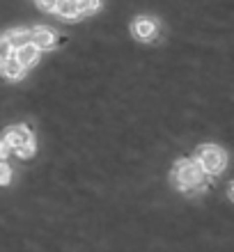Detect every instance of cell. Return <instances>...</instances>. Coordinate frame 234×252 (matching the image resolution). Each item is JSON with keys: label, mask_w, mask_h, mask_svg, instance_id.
Masks as SVG:
<instances>
[{"label": "cell", "mask_w": 234, "mask_h": 252, "mask_svg": "<svg viewBox=\"0 0 234 252\" xmlns=\"http://www.w3.org/2000/svg\"><path fill=\"white\" fill-rule=\"evenodd\" d=\"M101 2H97V0H90V2H80L78 0V14H94L99 12Z\"/></svg>", "instance_id": "cell-11"}, {"label": "cell", "mask_w": 234, "mask_h": 252, "mask_svg": "<svg viewBox=\"0 0 234 252\" xmlns=\"http://www.w3.org/2000/svg\"><path fill=\"white\" fill-rule=\"evenodd\" d=\"M0 71H2V76H5L7 80H21L23 78V66L14 60V58H9V60L2 62V64H0Z\"/></svg>", "instance_id": "cell-9"}, {"label": "cell", "mask_w": 234, "mask_h": 252, "mask_svg": "<svg viewBox=\"0 0 234 252\" xmlns=\"http://www.w3.org/2000/svg\"><path fill=\"white\" fill-rule=\"evenodd\" d=\"M5 39L12 44V48H21V46H26V44H30V30L28 28H12L5 34Z\"/></svg>", "instance_id": "cell-8"}, {"label": "cell", "mask_w": 234, "mask_h": 252, "mask_svg": "<svg viewBox=\"0 0 234 252\" xmlns=\"http://www.w3.org/2000/svg\"><path fill=\"white\" fill-rule=\"evenodd\" d=\"M9 152H12V149H9V147H7L5 142L0 140V163H5V158L9 156Z\"/></svg>", "instance_id": "cell-15"}, {"label": "cell", "mask_w": 234, "mask_h": 252, "mask_svg": "<svg viewBox=\"0 0 234 252\" xmlns=\"http://www.w3.org/2000/svg\"><path fill=\"white\" fill-rule=\"evenodd\" d=\"M55 39H58V34L51 30V28H44V26H37L30 30V44H33L37 51H48V48L55 46Z\"/></svg>", "instance_id": "cell-4"}, {"label": "cell", "mask_w": 234, "mask_h": 252, "mask_svg": "<svg viewBox=\"0 0 234 252\" xmlns=\"http://www.w3.org/2000/svg\"><path fill=\"white\" fill-rule=\"evenodd\" d=\"M195 163L200 165V170L204 172V177H207V174H221L223 167H225V163H228V154L216 145H202L200 149H198V158H195Z\"/></svg>", "instance_id": "cell-2"}, {"label": "cell", "mask_w": 234, "mask_h": 252, "mask_svg": "<svg viewBox=\"0 0 234 252\" xmlns=\"http://www.w3.org/2000/svg\"><path fill=\"white\" fill-rule=\"evenodd\" d=\"M9 179H12V167L7 163H0V186L9 184Z\"/></svg>", "instance_id": "cell-13"}, {"label": "cell", "mask_w": 234, "mask_h": 252, "mask_svg": "<svg viewBox=\"0 0 234 252\" xmlns=\"http://www.w3.org/2000/svg\"><path fill=\"white\" fill-rule=\"evenodd\" d=\"M172 184L179 190L188 192V195H195L204 188V172L200 170V165L191 158H181L174 163L172 170Z\"/></svg>", "instance_id": "cell-1"}, {"label": "cell", "mask_w": 234, "mask_h": 252, "mask_svg": "<svg viewBox=\"0 0 234 252\" xmlns=\"http://www.w3.org/2000/svg\"><path fill=\"white\" fill-rule=\"evenodd\" d=\"M131 32H134L135 39H140V41L154 39V34H156V21L152 19V16H138V19L131 23Z\"/></svg>", "instance_id": "cell-5"}, {"label": "cell", "mask_w": 234, "mask_h": 252, "mask_svg": "<svg viewBox=\"0 0 234 252\" xmlns=\"http://www.w3.org/2000/svg\"><path fill=\"white\" fill-rule=\"evenodd\" d=\"M55 14L58 16H62V19H69L74 21L78 19V0H58L55 2Z\"/></svg>", "instance_id": "cell-7"}, {"label": "cell", "mask_w": 234, "mask_h": 252, "mask_svg": "<svg viewBox=\"0 0 234 252\" xmlns=\"http://www.w3.org/2000/svg\"><path fill=\"white\" fill-rule=\"evenodd\" d=\"M14 154H16L19 158H33V156H34V142H28V145L19 147V149H14Z\"/></svg>", "instance_id": "cell-12"}, {"label": "cell", "mask_w": 234, "mask_h": 252, "mask_svg": "<svg viewBox=\"0 0 234 252\" xmlns=\"http://www.w3.org/2000/svg\"><path fill=\"white\" fill-rule=\"evenodd\" d=\"M2 142H5L9 149H19V147L28 145V142H34V138H33L30 126H26V124H14V126H9V128L5 131V138H2Z\"/></svg>", "instance_id": "cell-3"}, {"label": "cell", "mask_w": 234, "mask_h": 252, "mask_svg": "<svg viewBox=\"0 0 234 252\" xmlns=\"http://www.w3.org/2000/svg\"><path fill=\"white\" fill-rule=\"evenodd\" d=\"M37 7H39L41 12H46V14H53L55 12V2H53V0H51V2H48V0H39V2H37Z\"/></svg>", "instance_id": "cell-14"}, {"label": "cell", "mask_w": 234, "mask_h": 252, "mask_svg": "<svg viewBox=\"0 0 234 252\" xmlns=\"http://www.w3.org/2000/svg\"><path fill=\"white\" fill-rule=\"evenodd\" d=\"M12 55H14L12 44H9V41H7L5 37H0V64H2L5 60H9Z\"/></svg>", "instance_id": "cell-10"}, {"label": "cell", "mask_w": 234, "mask_h": 252, "mask_svg": "<svg viewBox=\"0 0 234 252\" xmlns=\"http://www.w3.org/2000/svg\"><path fill=\"white\" fill-rule=\"evenodd\" d=\"M14 60L19 62L21 66H23V71H26L28 66H33V64H37V60H39V51L33 46V44H26V46H21V48H16V53L12 55Z\"/></svg>", "instance_id": "cell-6"}]
</instances>
